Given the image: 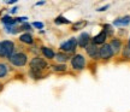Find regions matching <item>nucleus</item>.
Instances as JSON below:
<instances>
[{
    "instance_id": "6ab92c4d",
    "label": "nucleus",
    "mask_w": 130,
    "mask_h": 112,
    "mask_svg": "<svg viewBox=\"0 0 130 112\" xmlns=\"http://www.w3.org/2000/svg\"><path fill=\"white\" fill-rule=\"evenodd\" d=\"M87 25V22H83V21H81V22H77V23H75L72 25V29L74 30H78V29H83V27Z\"/></svg>"
},
{
    "instance_id": "f257e3e1",
    "label": "nucleus",
    "mask_w": 130,
    "mask_h": 112,
    "mask_svg": "<svg viewBox=\"0 0 130 112\" xmlns=\"http://www.w3.org/2000/svg\"><path fill=\"white\" fill-rule=\"evenodd\" d=\"M10 63L14 66H24L28 63V57L25 53L18 52V53H13L12 56L9 58Z\"/></svg>"
},
{
    "instance_id": "7ed1b4c3",
    "label": "nucleus",
    "mask_w": 130,
    "mask_h": 112,
    "mask_svg": "<svg viewBox=\"0 0 130 112\" xmlns=\"http://www.w3.org/2000/svg\"><path fill=\"white\" fill-rule=\"evenodd\" d=\"M30 70H35V71H41L43 69L47 68V61L43 59V58H40V57H35L32 58L31 61H30Z\"/></svg>"
},
{
    "instance_id": "9b49d317",
    "label": "nucleus",
    "mask_w": 130,
    "mask_h": 112,
    "mask_svg": "<svg viewBox=\"0 0 130 112\" xmlns=\"http://www.w3.org/2000/svg\"><path fill=\"white\" fill-rule=\"evenodd\" d=\"M41 52L42 54L45 56V58H47V59H54V57H56V53H54V51L52 50V48H50V47H41Z\"/></svg>"
},
{
    "instance_id": "393cba45",
    "label": "nucleus",
    "mask_w": 130,
    "mask_h": 112,
    "mask_svg": "<svg viewBox=\"0 0 130 112\" xmlns=\"http://www.w3.org/2000/svg\"><path fill=\"white\" fill-rule=\"evenodd\" d=\"M108 7H110V5H105V6H101V7H99V9H98V11H99V12H101V11H106Z\"/></svg>"
},
{
    "instance_id": "6e6552de",
    "label": "nucleus",
    "mask_w": 130,
    "mask_h": 112,
    "mask_svg": "<svg viewBox=\"0 0 130 112\" xmlns=\"http://www.w3.org/2000/svg\"><path fill=\"white\" fill-rule=\"evenodd\" d=\"M86 52H87V54L90 58H94V59H99L100 58L99 57V48L93 43H89L88 46L86 47Z\"/></svg>"
},
{
    "instance_id": "c85d7f7f",
    "label": "nucleus",
    "mask_w": 130,
    "mask_h": 112,
    "mask_svg": "<svg viewBox=\"0 0 130 112\" xmlns=\"http://www.w3.org/2000/svg\"><path fill=\"white\" fill-rule=\"evenodd\" d=\"M16 3V0H11V1H7V4H14Z\"/></svg>"
},
{
    "instance_id": "a878e982",
    "label": "nucleus",
    "mask_w": 130,
    "mask_h": 112,
    "mask_svg": "<svg viewBox=\"0 0 130 112\" xmlns=\"http://www.w3.org/2000/svg\"><path fill=\"white\" fill-rule=\"evenodd\" d=\"M0 57H5V52H4V47L0 42Z\"/></svg>"
},
{
    "instance_id": "4468645a",
    "label": "nucleus",
    "mask_w": 130,
    "mask_h": 112,
    "mask_svg": "<svg viewBox=\"0 0 130 112\" xmlns=\"http://www.w3.org/2000/svg\"><path fill=\"white\" fill-rule=\"evenodd\" d=\"M1 22L5 24V25H14L16 24V19L10 17V16H4L1 18Z\"/></svg>"
},
{
    "instance_id": "39448f33",
    "label": "nucleus",
    "mask_w": 130,
    "mask_h": 112,
    "mask_svg": "<svg viewBox=\"0 0 130 112\" xmlns=\"http://www.w3.org/2000/svg\"><path fill=\"white\" fill-rule=\"evenodd\" d=\"M113 56V51H112L110 43H104L100 48H99V57L101 59H110L111 57Z\"/></svg>"
},
{
    "instance_id": "b1692460",
    "label": "nucleus",
    "mask_w": 130,
    "mask_h": 112,
    "mask_svg": "<svg viewBox=\"0 0 130 112\" xmlns=\"http://www.w3.org/2000/svg\"><path fill=\"white\" fill-rule=\"evenodd\" d=\"M14 19H16V23H22V22H27L28 17H17Z\"/></svg>"
},
{
    "instance_id": "bb28decb",
    "label": "nucleus",
    "mask_w": 130,
    "mask_h": 112,
    "mask_svg": "<svg viewBox=\"0 0 130 112\" xmlns=\"http://www.w3.org/2000/svg\"><path fill=\"white\" fill-rule=\"evenodd\" d=\"M17 11H18V9H17V7H12V9L10 10V12H11V13H16Z\"/></svg>"
},
{
    "instance_id": "1a4fd4ad",
    "label": "nucleus",
    "mask_w": 130,
    "mask_h": 112,
    "mask_svg": "<svg viewBox=\"0 0 130 112\" xmlns=\"http://www.w3.org/2000/svg\"><path fill=\"white\" fill-rule=\"evenodd\" d=\"M106 39H107V35L104 31H100V33L98 34V35H95V36L90 40L92 41V43L93 45H104L105 43V41H106Z\"/></svg>"
},
{
    "instance_id": "f03ea898",
    "label": "nucleus",
    "mask_w": 130,
    "mask_h": 112,
    "mask_svg": "<svg viewBox=\"0 0 130 112\" xmlns=\"http://www.w3.org/2000/svg\"><path fill=\"white\" fill-rule=\"evenodd\" d=\"M71 66L74 70H83L84 66H86V58L82 54H75L71 58Z\"/></svg>"
},
{
    "instance_id": "2eb2a0df",
    "label": "nucleus",
    "mask_w": 130,
    "mask_h": 112,
    "mask_svg": "<svg viewBox=\"0 0 130 112\" xmlns=\"http://www.w3.org/2000/svg\"><path fill=\"white\" fill-rule=\"evenodd\" d=\"M7 72H9V68H7V65L4 64V63H0V78L5 77V76L7 75Z\"/></svg>"
},
{
    "instance_id": "a211bd4d",
    "label": "nucleus",
    "mask_w": 130,
    "mask_h": 112,
    "mask_svg": "<svg viewBox=\"0 0 130 112\" xmlns=\"http://www.w3.org/2000/svg\"><path fill=\"white\" fill-rule=\"evenodd\" d=\"M53 71L56 72H63V71L66 70V65L65 64H57V65H53Z\"/></svg>"
},
{
    "instance_id": "5701e85b",
    "label": "nucleus",
    "mask_w": 130,
    "mask_h": 112,
    "mask_svg": "<svg viewBox=\"0 0 130 112\" xmlns=\"http://www.w3.org/2000/svg\"><path fill=\"white\" fill-rule=\"evenodd\" d=\"M31 25L34 27V28H37V29H42V28H43V23H41V22H34Z\"/></svg>"
},
{
    "instance_id": "20e7f679",
    "label": "nucleus",
    "mask_w": 130,
    "mask_h": 112,
    "mask_svg": "<svg viewBox=\"0 0 130 112\" xmlns=\"http://www.w3.org/2000/svg\"><path fill=\"white\" fill-rule=\"evenodd\" d=\"M77 46V39L76 37H71L69 40H66L60 45V50L64 52H74Z\"/></svg>"
},
{
    "instance_id": "aec40b11",
    "label": "nucleus",
    "mask_w": 130,
    "mask_h": 112,
    "mask_svg": "<svg viewBox=\"0 0 130 112\" xmlns=\"http://www.w3.org/2000/svg\"><path fill=\"white\" fill-rule=\"evenodd\" d=\"M102 31L106 34L107 36H108V35H112V33H113L112 25H110V24H105V25H104V30H102Z\"/></svg>"
},
{
    "instance_id": "ddd939ff",
    "label": "nucleus",
    "mask_w": 130,
    "mask_h": 112,
    "mask_svg": "<svg viewBox=\"0 0 130 112\" xmlns=\"http://www.w3.org/2000/svg\"><path fill=\"white\" fill-rule=\"evenodd\" d=\"M19 41L23 42V43H27V45H31L32 42H34V39H32L31 34L24 33V34H22V35L19 36Z\"/></svg>"
},
{
    "instance_id": "cd10ccee",
    "label": "nucleus",
    "mask_w": 130,
    "mask_h": 112,
    "mask_svg": "<svg viewBox=\"0 0 130 112\" xmlns=\"http://www.w3.org/2000/svg\"><path fill=\"white\" fill-rule=\"evenodd\" d=\"M43 4H45V1H40V3H37V6H40V5H43Z\"/></svg>"
},
{
    "instance_id": "423d86ee",
    "label": "nucleus",
    "mask_w": 130,
    "mask_h": 112,
    "mask_svg": "<svg viewBox=\"0 0 130 112\" xmlns=\"http://www.w3.org/2000/svg\"><path fill=\"white\" fill-rule=\"evenodd\" d=\"M1 45L4 47V52H5V57L6 58H10V57L13 54L14 51V43L10 40H5V41L1 42Z\"/></svg>"
},
{
    "instance_id": "dca6fc26",
    "label": "nucleus",
    "mask_w": 130,
    "mask_h": 112,
    "mask_svg": "<svg viewBox=\"0 0 130 112\" xmlns=\"http://www.w3.org/2000/svg\"><path fill=\"white\" fill-rule=\"evenodd\" d=\"M56 59L59 61V63H63V64H64L65 61L69 59V57L66 56V54H63V53H57V54H56Z\"/></svg>"
},
{
    "instance_id": "f3484780",
    "label": "nucleus",
    "mask_w": 130,
    "mask_h": 112,
    "mask_svg": "<svg viewBox=\"0 0 130 112\" xmlns=\"http://www.w3.org/2000/svg\"><path fill=\"white\" fill-rule=\"evenodd\" d=\"M54 23L56 24H70V21L66 19L65 17H63V16H59V17H57L54 19Z\"/></svg>"
},
{
    "instance_id": "0eeeda50",
    "label": "nucleus",
    "mask_w": 130,
    "mask_h": 112,
    "mask_svg": "<svg viewBox=\"0 0 130 112\" xmlns=\"http://www.w3.org/2000/svg\"><path fill=\"white\" fill-rule=\"evenodd\" d=\"M90 35H89L88 33H82L81 35L78 36V39H77V45H78L79 47H86L89 45V42H90Z\"/></svg>"
},
{
    "instance_id": "9d476101",
    "label": "nucleus",
    "mask_w": 130,
    "mask_h": 112,
    "mask_svg": "<svg viewBox=\"0 0 130 112\" xmlns=\"http://www.w3.org/2000/svg\"><path fill=\"white\" fill-rule=\"evenodd\" d=\"M130 23V16H125V17H122V18H117L113 22V25L116 27H125Z\"/></svg>"
},
{
    "instance_id": "4be33fe9",
    "label": "nucleus",
    "mask_w": 130,
    "mask_h": 112,
    "mask_svg": "<svg viewBox=\"0 0 130 112\" xmlns=\"http://www.w3.org/2000/svg\"><path fill=\"white\" fill-rule=\"evenodd\" d=\"M123 56H124V58H126V59H130V48L129 47L124 48V51H123Z\"/></svg>"
},
{
    "instance_id": "f8f14e48",
    "label": "nucleus",
    "mask_w": 130,
    "mask_h": 112,
    "mask_svg": "<svg viewBox=\"0 0 130 112\" xmlns=\"http://www.w3.org/2000/svg\"><path fill=\"white\" fill-rule=\"evenodd\" d=\"M110 46H111L112 51H113V54H115V53H118V52L121 51L122 42H121V40H118V39H113L112 42L110 43Z\"/></svg>"
},
{
    "instance_id": "c756f323",
    "label": "nucleus",
    "mask_w": 130,
    "mask_h": 112,
    "mask_svg": "<svg viewBox=\"0 0 130 112\" xmlns=\"http://www.w3.org/2000/svg\"><path fill=\"white\" fill-rule=\"evenodd\" d=\"M128 47H129V48H130V39H129V45H128Z\"/></svg>"
},
{
    "instance_id": "412c9836",
    "label": "nucleus",
    "mask_w": 130,
    "mask_h": 112,
    "mask_svg": "<svg viewBox=\"0 0 130 112\" xmlns=\"http://www.w3.org/2000/svg\"><path fill=\"white\" fill-rule=\"evenodd\" d=\"M19 30H25V31H30L31 30V25L28 23H24L21 25V28H19Z\"/></svg>"
}]
</instances>
